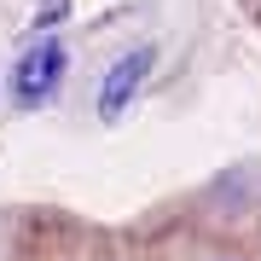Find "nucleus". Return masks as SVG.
Segmentation results:
<instances>
[{"instance_id": "f257e3e1", "label": "nucleus", "mask_w": 261, "mask_h": 261, "mask_svg": "<svg viewBox=\"0 0 261 261\" xmlns=\"http://www.w3.org/2000/svg\"><path fill=\"white\" fill-rule=\"evenodd\" d=\"M64 70H70V47L58 35L29 41L18 53V64H12V105L18 111H47L58 99V87H64Z\"/></svg>"}, {"instance_id": "f03ea898", "label": "nucleus", "mask_w": 261, "mask_h": 261, "mask_svg": "<svg viewBox=\"0 0 261 261\" xmlns=\"http://www.w3.org/2000/svg\"><path fill=\"white\" fill-rule=\"evenodd\" d=\"M151 70H157V47H151V41L122 53L116 64L105 70V82H99V122H122V111L140 99V87H145Z\"/></svg>"}, {"instance_id": "7ed1b4c3", "label": "nucleus", "mask_w": 261, "mask_h": 261, "mask_svg": "<svg viewBox=\"0 0 261 261\" xmlns=\"http://www.w3.org/2000/svg\"><path fill=\"white\" fill-rule=\"evenodd\" d=\"M70 12V0H41V12H35V23H58Z\"/></svg>"}]
</instances>
